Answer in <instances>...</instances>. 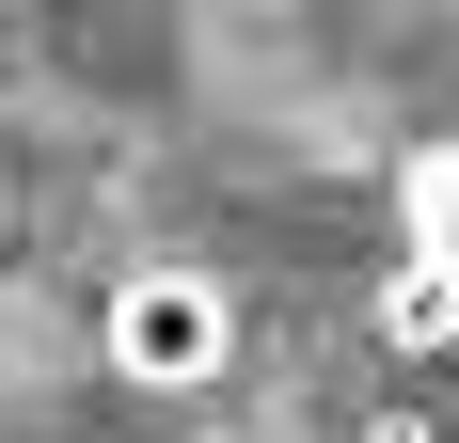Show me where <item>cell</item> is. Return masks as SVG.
I'll return each instance as SVG.
<instances>
[{"instance_id": "obj_1", "label": "cell", "mask_w": 459, "mask_h": 443, "mask_svg": "<svg viewBox=\"0 0 459 443\" xmlns=\"http://www.w3.org/2000/svg\"><path fill=\"white\" fill-rule=\"evenodd\" d=\"M95 364H111L127 396H206V380L238 364V285H222V269H190V254L127 269V285L95 301Z\"/></svg>"}, {"instance_id": "obj_2", "label": "cell", "mask_w": 459, "mask_h": 443, "mask_svg": "<svg viewBox=\"0 0 459 443\" xmlns=\"http://www.w3.org/2000/svg\"><path fill=\"white\" fill-rule=\"evenodd\" d=\"M412 285H428V301H459V143H428V159H412Z\"/></svg>"}, {"instance_id": "obj_3", "label": "cell", "mask_w": 459, "mask_h": 443, "mask_svg": "<svg viewBox=\"0 0 459 443\" xmlns=\"http://www.w3.org/2000/svg\"><path fill=\"white\" fill-rule=\"evenodd\" d=\"M365 443H428V412H365Z\"/></svg>"}]
</instances>
